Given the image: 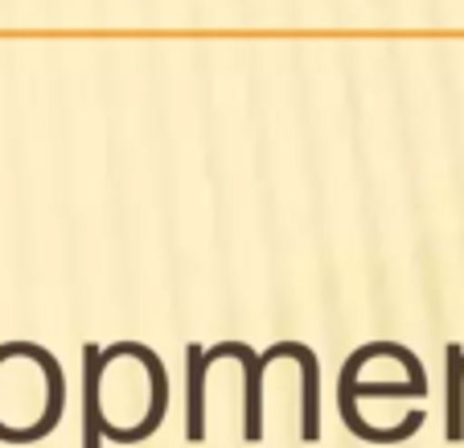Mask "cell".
I'll return each mask as SVG.
<instances>
[{
  "mask_svg": "<svg viewBox=\"0 0 464 448\" xmlns=\"http://www.w3.org/2000/svg\"><path fill=\"white\" fill-rule=\"evenodd\" d=\"M280 354H296L304 362V440H316V354L300 342H276L267 354H259L263 362L280 358Z\"/></svg>",
  "mask_w": 464,
  "mask_h": 448,
  "instance_id": "obj_3",
  "label": "cell"
},
{
  "mask_svg": "<svg viewBox=\"0 0 464 448\" xmlns=\"http://www.w3.org/2000/svg\"><path fill=\"white\" fill-rule=\"evenodd\" d=\"M82 362H87V378H82V395H87V440H82V448H99V440H103L107 424H103V404H99V378H103V346H82Z\"/></svg>",
  "mask_w": 464,
  "mask_h": 448,
  "instance_id": "obj_1",
  "label": "cell"
},
{
  "mask_svg": "<svg viewBox=\"0 0 464 448\" xmlns=\"http://www.w3.org/2000/svg\"><path fill=\"white\" fill-rule=\"evenodd\" d=\"M189 358V440H202L206 436V366H210V350L193 342L185 350Z\"/></svg>",
  "mask_w": 464,
  "mask_h": 448,
  "instance_id": "obj_2",
  "label": "cell"
},
{
  "mask_svg": "<svg viewBox=\"0 0 464 448\" xmlns=\"http://www.w3.org/2000/svg\"><path fill=\"white\" fill-rule=\"evenodd\" d=\"M448 440H464V350L448 346Z\"/></svg>",
  "mask_w": 464,
  "mask_h": 448,
  "instance_id": "obj_4",
  "label": "cell"
}]
</instances>
